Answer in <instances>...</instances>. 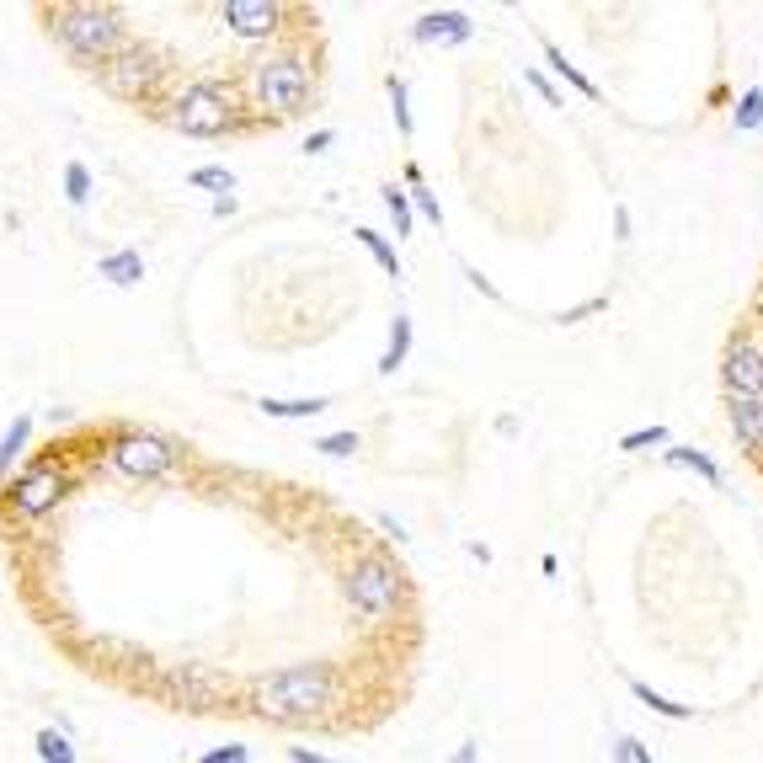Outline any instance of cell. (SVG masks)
Returning <instances> with one entry per match:
<instances>
[{
	"instance_id": "obj_1",
	"label": "cell",
	"mask_w": 763,
	"mask_h": 763,
	"mask_svg": "<svg viewBox=\"0 0 763 763\" xmlns=\"http://www.w3.org/2000/svg\"><path fill=\"white\" fill-rule=\"evenodd\" d=\"M251 699H257V710L267 721H316L342 699V679L326 662H294V668H278V673L257 679Z\"/></svg>"
},
{
	"instance_id": "obj_2",
	"label": "cell",
	"mask_w": 763,
	"mask_h": 763,
	"mask_svg": "<svg viewBox=\"0 0 763 763\" xmlns=\"http://www.w3.org/2000/svg\"><path fill=\"white\" fill-rule=\"evenodd\" d=\"M310 96H316V65H310L294 43L267 48L262 59L246 65V102H251L262 118H273V123L294 118V113L310 107Z\"/></svg>"
},
{
	"instance_id": "obj_3",
	"label": "cell",
	"mask_w": 763,
	"mask_h": 763,
	"mask_svg": "<svg viewBox=\"0 0 763 763\" xmlns=\"http://www.w3.org/2000/svg\"><path fill=\"white\" fill-rule=\"evenodd\" d=\"M48 33L59 38V48L76 59V65H107L118 48H128V22H123L118 5H102V0H70V5H48Z\"/></svg>"
},
{
	"instance_id": "obj_4",
	"label": "cell",
	"mask_w": 763,
	"mask_h": 763,
	"mask_svg": "<svg viewBox=\"0 0 763 763\" xmlns=\"http://www.w3.org/2000/svg\"><path fill=\"white\" fill-rule=\"evenodd\" d=\"M166 123H171L176 134H187V139H219V134L246 128L230 86H219L214 76H193V81L176 86L171 102H166Z\"/></svg>"
},
{
	"instance_id": "obj_5",
	"label": "cell",
	"mask_w": 763,
	"mask_h": 763,
	"mask_svg": "<svg viewBox=\"0 0 763 763\" xmlns=\"http://www.w3.org/2000/svg\"><path fill=\"white\" fill-rule=\"evenodd\" d=\"M342 593L353 603V614H363L368 625H385L406 603V571L390 556H358L342 577Z\"/></svg>"
},
{
	"instance_id": "obj_6",
	"label": "cell",
	"mask_w": 763,
	"mask_h": 763,
	"mask_svg": "<svg viewBox=\"0 0 763 763\" xmlns=\"http://www.w3.org/2000/svg\"><path fill=\"white\" fill-rule=\"evenodd\" d=\"M70 486H76V476L65 470L59 454H54V459H33V465L11 481V491H5V513L33 523V519H43V513H54V508L70 497Z\"/></svg>"
},
{
	"instance_id": "obj_7",
	"label": "cell",
	"mask_w": 763,
	"mask_h": 763,
	"mask_svg": "<svg viewBox=\"0 0 763 763\" xmlns=\"http://www.w3.org/2000/svg\"><path fill=\"white\" fill-rule=\"evenodd\" d=\"M107 459L118 465L128 481H166L176 465H182V448L161 433H145V428H123L107 443Z\"/></svg>"
},
{
	"instance_id": "obj_8",
	"label": "cell",
	"mask_w": 763,
	"mask_h": 763,
	"mask_svg": "<svg viewBox=\"0 0 763 763\" xmlns=\"http://www.w3.org/2000/svg\"><path fill=\"white\" fill-rule=\"evenodd\" d=\"M96 76H102V86H107L118 102H150L156 86L166 81V59L156 48L128 38V48H118L107 65H96Z\"/></svg>"
},
{
	"instance_id": "obj_9",
	"label": "cell",
	"mask_w": 763,
	"mask_h": 763,
	"mask_svg": "<svg viewBox=\"0 0 763 763\" xmlns=\"http://www.w3.org/2000/svg\"><path fill=\"white\" fill-rule=\"evenodd\" d=\"M283 16H288V5H278V0H225V5H219V22L246 43L278 38Z\"/></svg>"
},
{
	"instance_id": "obj_10",
	"label": "cell",
	"mask_w": 763,
	"mask_h": 763,
	"mask_svg": "<svg viewBox=\"0 0 763 763\" xmlns=\"http://www.w3.org/2000/svg\"><path fill=\"white\" fill-rule=\"evenodd\" d=\"M721 374H726V396H753V401H763V337H753V331L731 337V348H726V358H721Z\"/></svg>"
},
{
	"instance_id": "obj_11",
	"label": "cell",
	"mask_w": 763,
	"mask_h": 763,
	"mask_svg": "<svg viewBox=\"0 0 763 763\" xmlns=\"http://www.w3.org/2000/svg\"><path fill=\"white\" fill-rule=\"evenodd\" d=\"M470 33H476L470 11H428V16H417V22H411V38L422 43V48H443V43H470Z\"/></svg>"
},
{
	"instance_id": "obj_12",
	"label": "cell",
	"mask_w": 763,
	"mask_h": 763,
	"mask_svg": "<svg viewBox=\"0 0 763 763\" xmlns=\"http://www.w3.org/2000/svg\"><path fill=\"white\" fill-rule=\"evenodd\" d=\"M726 422H731V433H737V443H742L748 454H759L763 448V401L731 396V401H726Z\"/></svg>"
},
{
	"instance_id": "obj_13",
	"label": "cell",
	"mask_w": 763,
	"mask_h": 763,
	"mask_svg": "<svg viewBox=\"0 0 763 763\" xmlns=\"http://www.w3.org/2000/svg\"><path fill=\"white\" fill-rule=\"evenodd\" d=\"M96 278H107L113 288H139V283H145V257H139L134 246L102 251V257H96Z\"/></svg>"
},
{
	"instance_id": "obj_14",
	"label": "cell",
	"mask_w": 763,
	"mask_h": 763,
	"mask_svg": "<svg viewBox=\"0 0 763 763\" xmlns=\"http://www.w3.org/2000/svg\"><path fill=\"white\" fill-rule=\"evenodd\" d=\"M171 699H182L187 710H208V705H219V683L198 673V668H187V673H171Z\"/></svg>"
},
{
	"instance_id": "obj_15",
	"label": "cell",
	"mask_w": 763,
	"mask_h": 763,
	"mask_svg": "<svg viewBox=\"0 0 763 763\" xmlns=\"http://www.w3.org/2000/svg\"><path fill=\"white\" fill-rule=\"evenodd\" d=\"M326 396H299V401H278V396H262L257 411L267 417V422H310V417H321L326 411Z\"/></svg>"
},
{
	"instance_id": "obj_16",
	"label": "cell",
	"mask_w": 763,
	"mask_h": 763,
	"mask_svg": "<svg viewBox=\"0 0 763 763\" xmlns=\"http://www.w3.org/2000/svg\"><path fill=\"white\" fill-rule=\"evenodd\" d=\"M27 439H33V417H27V411H16V417H11V428L0 433V486H5V476H11V465L27 454Z\"/></svg>"
},
{
	"instance_id": "obj_17",
	"label": "cell",
	"mask_w": 763,
	"mask_h": 763,
	"mask_svg": "<svg viewBox=\"0 0 763 763\" xmlns=\"http://www.w3.org/2000/svg\"><path fill=\"white\" fill-rule=\"evenodd\" d=\"M630 694L641 699L651 716H662V721H694V705H679V699L657 694V688H651V683H641V679H630Z\"/></svg>"
},
{
	"instance_id": "obj_18",
	"label": "cell",
	"mask_w": 763,
	"mask_h": 763,
	"mask_svg": "<svg viewBox=\"0 0 763 763\" xmlns=\"http://www.w3.org/2000/svg\"><path fill=\"white\" fill-rule=\"evenodd\" d=\"M33 748H38V763H81L76 742H70L59 726H43L38 737H33Z\"/></svg>"
},
{
	"instance_id": "obj_19",
	"label": "cell",
	"mask_w": 763,
	"mask_h": 763,
	"mask_svg": "<svg viewBox=\"0 0 763 763\" xmlns=\"http://www.w3.org/2000/svg\"><path fill=\"white\" fill-rule=\"evenodd\" d=\"M406 358H411V316H396L390 321V342H385V358H379V374H396Z\"/></svg>"
},
{
	"instance_id": "obj_20",
	"label": "cell",
	"mask_w": 763,
	"mask_h": 763,
	"mask_svg": "<svg viewBox=\"0 0 763 763\" xmlns=\"http://www.w3.org/2000/svg\"><path fill=\"white\" fill-rule=\"evenodd\" d=\"M545 59H550V70H556V76H561V81L571 86V91H577V96H588V102H599V86L588 81V76H582V70H577V65H571V59H566L561 48H556V43H545Z\"/></svg>"
},
{
	"instance_id": "obj_21",
	"label": "cell",
	"mask_w": 763,
	"mask_h": 763,
	"mask_svg": "<svg viewBox=\"0 0 763 763\" xmlns=\"http://www.w3.org/2000/svg\"><path fill=\"white\" fill-rule=\"evenodd\" d=\"M731 128H737V134H753V128H763V86H748V91L737 96V107H731Z\"/></svg>"
},
{
	"instance_id": "obj_22",
	"label": "cell",
	"mask_w": 763,
	"mask_h": 763,
	"mask_svg": "<svg viewBox=\"0 0 763 763\" xmlns=\"http://www.w3.org/2000/svg\"><path fill=\"white\" fill-rule=\"evenodd\" d=\"M187 182H193V187H208L214 203L236 198V171H225V166H193V171H187Z\"/></svg>"
},
{
	"instance_id": "obj_23",
	"label": "cell",
	"mask_w": 763,
	"mask_h": 763,
	"mask_svg": "<svg viewBox=\"0 0 763 763\" xmlns=\"http://www.w3.org/2000/svg\"><path fill=\"white\" fill-rule=\"evenodd\" d=\"M668 459L673 465H683V470H694L699 481H710V486H726V476H721V465L710 459V454H699V448H668Z\"/></svg>"
},
{
	"instance_id": "obj_24",
	"label": "cell",
	"mask_w": 763,
	"mask_h": 763,
	"mask_svg": "<svg viewBox=\"0 0 763 763\" xmlns=\"http://www.w3.org/2000/svg\"><path fill=\"white\" fill-rule=\"evenodd\" d=\"M353 236H358V246L374 257V262H379V267H385V273H390V278H401V257H396V246L385 241L379 230H368V225H363V230H353Z\"/></svg>"
},
{
	"instance_id": "obj_25",
	"label": "cell",
	"mask_w": 763,
	"mask_h": 763,
	"mask_svg": "<svg viewBox=\"0 0 763 763\" xmlns=\"http://www.w3.org/2000/svg\"><path fill=\"white\" fill-rule=\"evenodd\" d=\"M379 198H385L390 219H396V236H411V230H417V214H411V198H406V187L385 182V187H379Z\"/></svg>"
},
{
	"instance_id": "obj_26",
	"label": "cell",
	"mask_w": 763,
	"mask_h": 763,
	"mask_svg": "<svg viewBox=\"0 0 763 763\" xmlns=\"http://www.w3.org/2000/svg\"><path fill=\"white\" fill-rule=\"evenodd\" d=\"M91 193H96V182H91V166L70 161V166H65V198L76 203V208H86V203H91Z\"/></svg>"
},
{
	"instance_id": "obj_27",
	"label": "cell",
	"mask_w": 763,
	"mask_h": 763,
	"mask_svg": "<svg viewBox=\"0 0 763 763\" xmlns=\"http://www.w3.org/2000/svg\"><path fill=\"white\" fill-rule=\"evenodd\" d=\"M310 448H321L326 459H353V454L363 448V439L358 433H326V439H316Z\"/></svg>"
},
{
	"instance_id": "obj_28",
	"label": "cell",
	"mask_w": 763,
	"mask_h": 763,
	"mask_svg": "<svg viewBox=\"0 0 763 763\" xmlns=\"http://www.w3.org/2000/svg\"><path fill=\"white\" fill-rule=\"evenodd\" d=\"M662 443H668V428H657V422H651V428L625 433V439H619V448H625V454H646V448H662Z\"/></svg>"
},
{
	"instance_id": "obj_29",
	"label": "cell",
	"mask_w": 763,
	"mask_h": 763,
	"mask_svg": "<svg viewBox=\"0 0 763 763\" xmlns=\"http://www.w3.org/2000/svg\"><path fill=\"white\" fill-rule=\"evenodd\" d=\"M406 198H411V214H422V219H433V225H443V208L439 198L422 187V182H406Z\"/></svg>"
},
{
	"instance_id": "obj_30",
	"label": "cell",
	"mask_w": 763,
	"mask_h": 763,
	"mask_svg": "<svg viewBox=\"0 0 763 763\" xmlns=\"http://www.w3.org/2000/svg\"><path fill=\"white\" fill-rule=\"evenodd\" d=\"M390 113H396L401 139H411V107H406V81H401V76H390Z\"/></svg>"
},
{
	"instance_id": "obj_31",
	"label": "cell",
	"mask_w": 763,
	"mask_h": 763,
	"mask_svg": "<svg viewBox=\"0 0 763 763\" xmlns=\"http://www.w3.org/2000/svg\"><path fill=\"white\" fill-rule=\"evenodd\" d=\"M614 763H651V748H646L641 737H619L614 742Z\"/></svg>"
},
{
	"instance_id": "obj_32",
	"label": "cell",
	"mask_w": 763,
	"mask_h": 763,
	"mask_svg": "<svg viewBox=\"0 0 763 763\" xmlns=\"http://www.w3.org/2000/svg\"><path fill=\"white\" fill-rule=\"evenodd\" d=\"M599 310H608V294H593V299H582V305H571L561 321L566 326H577V321H588V316H599Z\"/></svg>"
},
{
	"instance_id": "obj_33",
	"label": "cell",
	"mask_w": 763,
	"mask_h": 763,
	"mask_svg": "<svg viewBox=\"0 0 763 763\" xmlns=\"http://www.w3.org/2000/svg\"><path fill=\"white\" fill-rule=\"evenodd\" d=\"M198 763H251V753H246L241 742H230V748H214V753H203Z\"/></svg>"
},
{
	"instance_id": "obj_34",
	"label": "cell",
	"mask_w": 763,
	"mask_h": 763,
	"mask_svg": "<svg viewBox=\"0 0 763 763\" xmlns=\"http://www.w3.org/2000/svg\"><path fill=\"white\" fill-rule=\"evenodd\" d=\"M523 81L534 86V91H539V96H545V102H550V107H561V91H556V86L545 81V76H539V70H523Z\"/></svg>"
},
{
	"instance_id": "obj_35",
	"label": "cell",
	"mask_w": 763,
	"mask_h": 763,
	"mask_svg": "<svg viewBox=\"0 0 763 763\" xmlns=\"http://www.w3.org/2000/svg\"><path fill=\"white\" fill-rule=\"evenodd\" d=\"M448 763H481V742H476V737H470V742H459Z\"/></svg>"
},
{
	"instance_id": "obj_36",
	"label": "cell",
	"mask_w": 763,
	"mask_h": 763,
	"mask_svg": "<svg viewBox=\"0 0 763 763\" xmlns=\"http://www.w3.org/2000/svg\"><path fill=\"white\" fill-rule=\"evenodd\" d=\"M614 236L630 241V208H625V203H614Z\"/></svg>"
},
{
	"instance_id": "obj_37",
	"label": "cell",
	"mask_w": 763,
	"mask_h": 763,
	"mask_svg": "<svg viewBox=\"0 0 763 763\" xmlns=\"http://www.w3.org/2000/svg\"><path fill=\"white\" fill-rule=\"evenodd\" d=\"M331 139H337V134H331V128H316V134H310V139H305V150H310V156H321L326 145H331Z\"/></svg>"
},
{
	"instance_id": "obj_38",
	"label": "cell",
	"mask_w": 763,
	"mask_h": 763,
	"mask_svg": "<svg viewBox=\"0 0 763 763\" xmlns=\"http://www.w3.org/2000/svg\"><path fill=\"white\" fill-rule=\"evenodd\" d=\"M288 759L294 763H331V759H321V753H310V748H288Z\"/></svg>"
}]
</instances>
